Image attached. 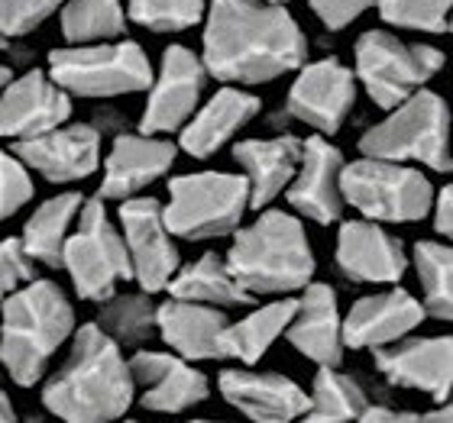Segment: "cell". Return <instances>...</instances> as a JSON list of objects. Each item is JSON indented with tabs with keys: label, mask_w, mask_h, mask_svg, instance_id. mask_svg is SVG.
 Listing matches in <instances>:
<instances>
[{
	"label": "cell",
	"mask_w": 453,
	"mask_h": 423,
	"mask_svg": "<svg viewBox=\"0 0 453 423\" xmlns=\"http://www.w3.org/2000/svg\"><path fill=\"white\" fill-rule=\"evenodd\" d=\"M201 62L224 85H269L308 62V36L285 4L211 0Z\"/></svg>",
	"instance_id": "obj_1"
},
{
	"label": "cell",
	"mask_w": 453,
	"mask_h": 423,
	"mask_svg": "<svg viewBox=\"0 0 453 423\" xmlns=\"http://www.w3.org/2000/svg\"><path fill=\"white\" fill-rule=\"evenodd\" d=\"M0 52H13V39H10L4 29H0Z\"/></svg>",
	"instance_id": "obj_45"
},
{
	"label": "cell",
	"mask_w": 453,
	"mask_h": 423,
	"mask_svg": "<svg viewBox=\"0 0 453 423\" xmlns=\"http://www.w3.org/2000/svg\"><path fill=\"white\" fill-rule=\"evenodd\" d=\"M450 33H453V10H450Z\"/></svg>",
	"instance_id": "obj_47"
},
{
	"label": "cell",
	"mask_w": 453,
	"mask_h": 423,
	"mask_svg": "<svg viewBox=\"0 0 453 423\" xmlns=\"http://www.w3.org/2000/svg\"><path fill=\"white\" fill-rule=\"evenodd\" d=\"M120 233L133 265V278L146 294L169 291L181 259L175 236L165 226L162 204L156 198H130L120 204Z\"/></svg>",
	"instance_id": "obj_13"
},
{
	"label": "cell",
	"mask_w": 453,
	"mask_h": 423,
	"mask_svg": "<svg viewBox=\"0 0 453 423\" xmlns=\"http://www.w3.org/2000/svg\"><path fill=\"white\" fill-rule=\"evenodd\" d=\"M224 259L250 298L304 291L314 278V253L304 223L285 210H263L250 226L236 230Z\"/></svg>",
	"instance_id": "obj_4"
},
{
	"label": "cell",
	"mask_w": 453,
	"mask_h": 423,
	"mask_svg": "<svg viewBox=\"0 0 453 423\" xmlns=\"http://www.w3.org/2000/svg\"><path fill=\"white\" fill-rule=\"evenodd\" d=\"M33 175L13 149H0V220L17 216L33 200Z\"/></svg>",
	"instance_id": "obj_36"
},
{
	"label": "cell",
	"mask_w": 453,
	"mask_h": 423,
	"mask_svg": "<svg viewBox=\"0 0 453 423\" xmlns=\"http://www.w3.org/2000/svg\"><path fill=\"white\" fill-rule=\"evenodd\" d=\"M204 17V0H127V19L150 33H185Z\"/></svg>",
	"instance_id": "obj_34"
},
{
	"label": "cell",
	"mask_w": 453,
	"mask_h": 423,
	"mask_svg": "<svg viewBox=\"0 0 453 423\" xmlns=\"http://www.w3.org/2000/svg\"><path fill=\"white\" fill-rule=\"evenodd\" d=\"M340 175H343V155L334 142L324 136H308L302 146V165L292 178L285 198L295 214L308 216L314 223L331 226L343 214V194H340Z\"/></svg>",
	"instance_id": "obj_18"
},
{
	"label": "cell",
	"mask_w": 453,
	"mask_h": 423,
	"mask_svg": "<svg viewBox=\"0 0 453 423\" xmlns=\"http://www.w3.org/2000/svg\"><path fill=\"white\" fill-rule=\"evenodd\" d=\"M10 81H13V68H10V65H0V91H4V87H7Z\"/></svg>",
	"instance_id": "obj_44"
},
{
	"label": "cell",
	"mask_w": 453,
	"mask_h": 423,
	"mask_svg": "<svg viewBox=\"0 0 453 423\" xmlns=\"http://www.w3.org/2000/svg\"><path fill=\"white\" fill-rule=\"evenodd\" d=\"M425 423H453V404H444V407H437V411H431V414L425 417Z\"/></svg>",
	"instance_id": "obj_43"
},
{
	"label": "cell",
	"mask_w": 453,
	"mask_h": 423,
	"mask_svg": "<svg viewBox=\"0 0 453 423\" xmlns=\"http://www.w3.org/2000/svg\"><path fill=\"white\" fill-rule=\"evenodd\" d=\"M379 17L388 26L411 33H450L453 0H379Z\"/></svg>",
	"instance_id": "obj_35"
},
{
	"label": "cell",
	"mask_w": 453,
	"mask_h": 423,
	"mask_svg": "<svg viewBox=\"0 0 453 423\" xmlns=\"http://www.w3.org/2000/svg\"><path fill=\"white\" fill-rule=\"evenodd\" d=\"M357 423H425V417L405 414V411H388V407H366Z\"/></svg>",
	"instance_id": "obj_41"
},
{
	"label": "cell",
	"mask_w": 453,
	"mask_h": 423,
	"mask_svg": "<svg viewBox=\"0 0 453 423\" xmlns=\"http://www.w3.org/2000/svg\"><path fill=\"white\" fill-rule=\"evenodd\" d=\"M425 313V304L402 288L359 298L343 317V346L386 349L392 343H402L411 329H418Z\"/></svg>",
	"instance_id": "obj_21"
},
{
	"label": "cell",
	"mask_w": 453,
	"mask_h": 423,
	"mask_svg": "<svg viewBox=\"0 0 453 423\" xmlns=\"http://www.w3.org/2000/svg\"><path fill=\"white\" fill-rule=\"evenodd\" d=\"M340 275L359 284H395L405 275V249L402 239L382 230L372 220H347L340 223L337 253H334Z\"/></svg>",
	"instance_id": "obj_17"
},
{
	"label": "cell",
	"mask_w": 453,
	"mask_h": 423,
	"mask_svg": "<svg viewBox=\"0 0 453 423\" xmlns=\"http://www.w3.org/2000/svg\"><path fill=\"white\" fill-rule=\"evenodd\" d=\"M450 140L453 120L444 97L434 91H418L359 136V152L366 159H386L398 165L415 162L425 169L450 171Z\"/></svg>",
	"instance_id": "obj_5"
},
{
	"label": "cell",
	"mask_w": 453,
	"mask_h": 423,
	"mask_svg": "<svg viewBox=\"0 0 453 423\" xmlns=\"http://www.w3.org/2000/svg\"><path fill=\"white\" fill-rule=\"evenodd\" d=\"M353 104H357V75L340 58L327 56L298 68L285 97V117L311 126L318 136H334L347 123Z\"/></svg>",
	"instance_id": "obj_12"
},
{
	"label": "cell",
	"mask_w": 453,
	"mask_h": 423,
	"mask_svg": "<svg viewBox=\"0 0 453 423\" xmlns=\"http://www.w3.org/2000/svg\"><path fill=\"white\" fill-rule=\"evenodd\" d=\"M169 298L175 301H191V304H208V307H243L253 304L256 298L240 288L234 272L226 268V259L218 253H204L191 265L179 268V275L169 284Z\"/></svg>",
	"instance_id": "obj_29"
},
{
	"label": "cell",
	"mask_w": 453,
	"mask_h": 423,
	"mask_svg": "<svg viewBox=\"0 0 453 423\" xmlns=\"http://www.w3.org/2000/svg\"><path fill=\"white\" fill-rule=\"evenodd\" d=\"M156 304L150 301V294H113L111 301L101 304L97 313V327L104 329L107 336L120 346H140L156 333Z\"/></svg>",
	"instance_id": "obj_32"
},
{
	"label": "cell",
	"mask_w": 453,
	"mask_h": 423,
	"mask_svg": "<svg viewBox=\"0 0 453 423\" xmlns=\"http://www.w3.org/2000/svg\"><path fill=\"white\" fill-rule=\"evenodd\" d=\"M0 423H17V411H13V401H10L4 391H0Z\"/></svg>",
	"instance_id": "obj_42"
},
{
	"label": "cell",
	"mask_w": 453,
	"mask_h": 423,
	"mask_svg": "<svg viewBox=\"0 0 453 423\" xmlns=\"http://www.w3.org/2000/svg\"><path fill=\"white\" fill-rule=\"evenodd\" d=\"M250 210V185L230 171H191L169 181V200L162 208L175 239H220L240 230Z\"/></svg>",
	"instance_id": "obj_6"
},
{
	"label": "cell",
	"mask_w": 453,
	"mask_h": 423,
	"mask_svg": "<svg viewBox=\"0 0 453 423\" xmlns=\"http://www.w3.org/2000/svg\"><path fill=\"white\" fill-rule=\"evenodd\" d=\"M75 329L68 294L49 278H33L0 311V366L19 388L36 385Z\"/></svg>",
	"instance_id": "obj_3"
},
{
	"label": "cell",
	"mask_w": 453,
	"mask_h": 423,
	"mask_svg": "<svg viewBox=\"0 0 453 423\" xmlns=\"http://www.w3.org/2000/svg\"><path fill=\"white\" fill-rule=\"evenodd\" d=\"M68 0H0V29L10 39L33 36L52 13H62Z\"/></svg>",
	"instance_id": "obj_37"
},
{
	"label": "cell",
	"mask_w": 453,
	"mask_h": 423,
	"mask_svg": "<svg viewBox=\"0 0 453 423\" xmlns=\"http://www.w3.org/2000/svg\"><path fill=\"white\" fill-rule=\"evenodd\" d=\"M220 395L253 423H298L311 401L292 378L279 372H246V368L220 372Z\"/></svg>",
	"instance_id": "obj_19"
},
{
	"label": "cell",
	"mask_w": 453,
	"mask_h": 423,
	"mask_svg": "<svg viewBox=\"0 0 453 423\" xmlns=\"http://www.w3.org/2000/svg\"><path fill=\"white\" fill-rule=\"evenodd\" d=\"M308 397V411L298 423H357L366 411L363 388L337 368H321Z\"/></svg>",
	"instance_id": "obj_31"
},
{
	"label": "cell",
	"mask_w": 453,
	"mask_h": 423,
	"mask_svg": "<svg viewBox=\"0 0 453 423\" xmlns=\"http://www.w3.org/2000/svg\"><path fill=\"white\" fill-rule=\"evenodd\" d=\"M379 372L398 388L425 391L434 401H447L453 391V336H431L379 349Z\"/></svg>",
	"instance_id": "obj_22"
},
{
	"label": "cell",
	"mask_w": 453,
	"mask_h": 423,
	"mask_svg": "<svg viewBox=\"0 0 453 423\" xmlns=\"http://www.w3.org/2000/svg\"><path fill=\"white\" fill-rule=\"evenodd\" d=\"M204 85H208V68L198 52H191L188 46H169L162 52L159 75L152 78L140 117V132L146 136L181 132L185 123L198 113Z\"/></svg>",
	"instance_id": "obj_11"
},
{
	"label": "cell",
	"mask_w": 453,
	"mask_h": 423,
	"mask_svg": "<svg viewBox=\"0 0 453 423\" xmlns=\"http://www.w3.org/2000/svg\"><path fill=\"white\" fill-rule=\"evenodd\" d=\"M49 78L68 97H123L152 87V62L140 42L117 39L49 52Z\"/></svg>",
	"instance_id": "obj_7"
},
{
	"label": "cell",
	"mask_w": 453,
	"mask_h": 423,
	"mask_svg": "<svg viewBox=\"0 0 453 423\" xmlns=\"http://www.w3.org/2000/svg\"><path fill=\"white\" fill-rule=\"evenodd\" d=\"M285 336L304 359L321 368H337L343 359V317L331 284L311 282L298 298L295 317Z\"/></svg>",
	"instance_id": "obj_23"
},
{
	"label": "cell",
	"mask_w": 453,
	"mask_h": 423,
	"mask_svg": "<svg viewBox=\"0 0 453 423\" xmlns=\"http://www.w3.org/2000/svg\"><path fill=\"white\" fill-rule=\"evenodd\" d=\"M415 272L425 288V311L437 320H453V245L421 239L415 245Z\"/></svg>",
	"instance_id": "obj_33"
},
{
	"label": "cell",
	"mask_w": 453,
	"mask_h": 423,
	"mask_svg": "<svg viewBox=\"0 0 453 423\" xmlns=\"http://www.w3.org/2000/svg\"><path fill=\"white\" fill-rule=\"evenodd\" d=\"M36 278L33 272V259L23 253V243L7 236V239H0V311H4V304L10 301V294H17L23 284H29Z\"/></svg>",
	"instance_id": "obj_38"
},
{
	"label": "cell",
	"mask_w": 453,
	"mask_h": 423,
	"mask_svg": "<svg viewBox=\"0 0 453 423\" xmlns=\"http://www.w3.org/2000/svg\"><path fill=\"white\" fill-rule=\"evenodd\" d=\"M295 307H298L295 298H282V301H269L263 307H256L253 313H246L236 323H226L224 336H220V356L240 359L243 366H256L275 339L288 329Z\"/></svg>",
	"instance_id": "obj_28"
},
{
	"label": "cell",
	"mask_w": 453,
	"mask_h": 423,
	"mask_svg": "<svg viewBox=\"0 0 453 423\" xmlns=\"http://www.w3.org/2000/svg\"><path fill=\"white\" fill-rule=\"evenodd\" d=\"M117 423H136V420H117Z\"/></svg>",
	"instance_id": "obj_49"
},
{
	"label": "cell",
	"mask_w": 453,
	"mask_h": 423,
	"mask_svg": "<svg viewBox=\"0 0 453 423\" xmlns=\"http://www.w3.org/2000/svg\"><path fill=\"white\" fill-rule=\"evenodd\" d=\"M72 117V97L49 78V72L29 68L0 91V140H33L65 126Z\"/></svg>",
	"instance_id": "obj_14"
},
{
	"label": "cell",
	"mask_w": 453,
	"mask_h": 423,
	"mask_svg": "<svg viewBox=\"0 0 453 423\" xmlns=\"http://www.w3.org/2000/svg\"><path fill=\"white\" fill-rule=\"evenodd\" d=\"M340 194L372 223H418L434 208V188L421 171L366 155L343 165Z\"/></svg>",
	"instance_id": "obj_9"
},
{
	"label": "cell",
	"mask_w": 453,
	"mask_h": 423,
	"mask_svg": "<svg viewBox=\"0 0 453 423\" xmlns=\"http://www.w3.org/2000/svg\"><path fill=\"white\" fill-rule=\"evenodd\" d=\"M133 381L142 385V407L156 414H181L208 397V378L188 359L142 349L130 359Z\"/></svg>",
	"instance_id": "obj_20"
},
{
	"label": "cell",
	"mask_w": 453,
	"mask_h": 423,
	"mask_svg": "<svg viewBox=\"0 0 453 423\" xmlns=\"http://www.w3.org/2000/svg\"><path fill=\"white\" fill-rule=\"evenodd\" d=\"M62 268L72 278L78 298L85 301H111L117 284L130 282L133 265L123 233L107 216L101 198H88L75 220V230L62 249Z\"/></svg>",
	"instance_id": "obj_10"
},
{
	"label": "cell",
	"mask_w": 453,
	"mask_h": 423,
	"mask_svg": "<svg viewBox=\"0 0 453 423\" xmlns=\"http://www.w3.org/2000/svg\"><path fill=\"white\" fill-rule=\"evenodd\" d=\"M136 381L120 343L97 323L75 329L62 366L42 385V407L62 423H117L130 411Z\"/></svg>",
	"instance_id": "obj_2"
},
{
	"label": "cell",
	"mask_w": 453,
	"mask_h": 423,
	"mask_svg": "<svg viewBox=\"0 0 453 423\" xmlns=\"http://www.w3.org/2000/svg\"><path fill=\"white\" fill-rule=\"evenodd\" d=\"M226 313L208 304H191L169 298L156 311V329L165 339V346L175 349V356L188 362H204V359L220 356V336L226 329Z\"/></svg>",
	"instance_id": "obj_26"
},
{
	"label": "cell",
	"mask_w": 453,
	"mask_h": 423,
	"mask_svg": "<svg viewBox=\"0 0 453 423\" xmlns=\"http://www.w3.org/2000/svg\"><path fill=\"white\" fill-rule=\"evenodd\" d=\"M13 152L49 185H72L101 169V132L91 123H65L52 132L13 142Z\"/></svg>",
	"instance_id": "obj_15"
},
{
	"label": "cell",
	"mask_w": 453,
	"mask_h": 423,
	"mask_svg": "<svg viewBox=\"0 0 453 423\" xmlns=\"http://www.w3.org/2000/svg\"><path fill=\"white\" fill-rule=\"evenodd\" d=\"M357 81L369 101L382 110H395L444 68V52L431 42H402L388 29H366L353 46Z\"/></svg>",
	"instance_id": "obj_8"
},
{
	"label": "cell",
	"mask_w": 453,
	"mask_h": 423,
	"mask_svg": "<svg viewBox=\"0 0 453 423\" xmlns=\"http://www.w3.org/2000/svg\"><path fill=\"white\" fill-rule=\"evenodd\" d=\"M302 146L304 140L282 132L269 140H243L234 146V159L240 165V175L250 185V208L263 210L269 208L279 194L288 191L292 178L302 165Z\"/></svg>",
	"instance_id": "obj_24"
},
{
	"label": "cell",
	"mask_w": 453,
	"mask_h": 423,
	"mask_svg": "<svg viewBox=\"0 0 453 423\" xmlns=\"http://www.w3.org/2000/svg\"><path fill=\"white\" fill-rule=\"evenodd\" d=\"M62 39L68 46H95L120 39L127 29V4L123 0H68L62 13Z\"/></svg>",
	"instance_id": "obj_30"
},
{
	"label": "cell",
	"mask_w": 453,
	"mask_h": 423,
	"mask_svg": "<svg viewBox=\"0 0 453 423\" xmlns=\"http://www.w3.org/2000/svg\"><path fill=\"white\" fill-rule=\"evenodd\" d=\"M434 230L453 243V181L437 194V200H434Z\"/></svg>",
	"instance_id": "obj_40"
},
{
	"label": "cell",
	"mask_w": 453,
	"mask_h": 423,
	"mask_svg": "<svg viewBox=\"0 0 453 423\" xmlns=\"http://www.w3.org/2000/svg\"><path fill=\"white\" fill-rule=\"evenodd\" d=\"M308 7L331 33H340L357 23L369 7H379V0H308Z\"/></svg>",
	"instance_id": "obj_39"
},
{
	"label": "cell",
	"mask_w": 453,
	"mask_h": 423,
	"mask_svg": "<svg viewBox=\"0 0 453 423\" xmlns=\"http://www.w3.org/2000/svg\"><path fill=\"white\" fill-rule=\"evenodd\" d=\"M269 4H285V0H269Z\"/></svg>",
	"instance_id": "obj_48"
},
{
	"label": "cell",
	"mask_w": 453,
	"mask_h": 423,
	"mask_svg": "<svg viewBox=\"0 0 453 423\" xmlns=\"http://www.w3.org/2000/svg\"><path fill=\"white\" fill-rule=\"evenodd\" d=\"M191 423H224V420H191Z\"/></svg>",
	"instance_id": "obj_46"
},
{
	"label": "cell",
	"mask_w": 453,
	"mask_h": 423,
	"mask_svg": "<svg viewBox=\"0 0 453 423\" xmlns=\"http://www.w3.org/2000/svg\"><path fill=\"white\" fill-rule=\"evenodd\" d=\"M259 97L250 91H240L234 85H224L208 104H201L198 113L185 123L179 136L181 152H188L191 159H211L243 130L246 123H253L259 113Z\"/></svg>",
	"instance_id": "obj_25"
},
{
	"label": "cell",
	"mask_w": 453,
	"mask_h": 423,
	"mask_svg": "<svg viewBox=\"0 0 453 423\" xmlns=\"http://www.w3.org/2000/svg\"><path fill=\"white\" fill-rule=\"evenodd\" d=\"M179 146L169 142L165 136H146V132H120L113 140L111 152L104 162V181L97 198L101 200H130L140 198L152 181L169 175L175 165Z\"/></svg>",
	"instance_id": "obj_16"
},
{
	"label": "cell",
	"mask_w": 453,
	"mask_h": 423,
	"mask_svg": "<svg viewBox=\"0 0 453 423\" xmlns=\"http://www.w3.org/2000/svg\"><path fill=\"white\" fill-rule=\"evenodd\" d=\"M81 208H85V198L75 191L52 194L49 200H42L23 226V236H19L23 253L33 262L46 265V268H62V249H65L68 236L75 230Z\"/></svg>",
	"instance_id": "obj_27"
}]
</instances>
